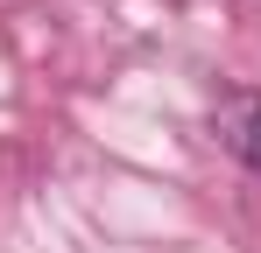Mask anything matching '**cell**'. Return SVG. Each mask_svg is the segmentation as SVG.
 Segmentation results:
<instances>
[{
    "instance_id": "obj_1",
    "label": "cell",
    "mask_w": 261,
    "mask_h": 253,
    "mask_svg": "<svg viewBox=\"0 0 261 253\" xmlns=\"http://www.w3.org/2000/svg\"><path fill=\"white\" fill-rule=\"evenodd\" d=\"M219 141H226V148H233V155L261 176V91L226 99V113H219Z\"/></svg>"
}]
</instances>
